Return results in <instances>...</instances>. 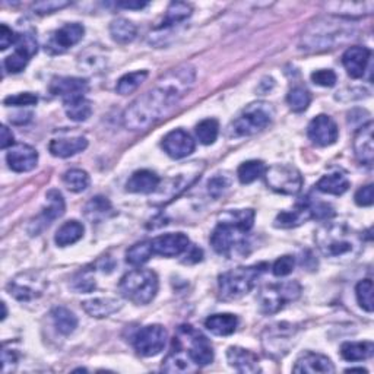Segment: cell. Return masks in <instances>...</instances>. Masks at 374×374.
<instances>
[{
    "instance_id": "4316f807",
    "label": "cell",
    "mask_w": 374,
    "mask_h": 374,
    "mask_svg": "<svg viewBox=\"0 0 374 374\" xmlns=\"http://www.w3.org/2000/svg\"><path fill=\"white\" fill-rule=\"evenodd\" d=\"M190 173H180L177 175H173V177L167 179L165 183H160L157 192H156V199H160V202H167L171 201L174 196H177L180 192H183L189 185H192L196 179L197 174L190 175V177L186 179V175Z\"/></svg>"
},
{
    "instance_id": "d590c367",
    "label": "cell",
    "mask_w": 374,
    "mask_h": 374,
    "mask_svg": "<svg viewBox=\"0 0 374 374\" xmlns=\"http://www.w3.org/2000/svg\"><path fill=\"white\" fill-rule=\"evenodd\" d=\"M136 33L138 30L134 22L124 18H117L110 24V34H112V38L119 44L132 42L136 38Z\"/></svg>"
},
{
    "instance_id": "cb8c5ba5",
    "label": "cell",
    "mask_w": 374,
    "mask_h": 374,
    "mask_svg": "<svg viewBox=\"0 0 374 374\" xmlns=\"http://www.w3.org/2000/svg\"><path fill=\"white\" fill-rule=\"evenodd\" d=\"M294 373H309V374H331L335 373V366L334 363L329 360L327 357L322 356V354H316V353H305L304 356H301L294 368Z\"/></svg>"
},
{
    "instance_id": "7c38bea8",
    "label": "cell",
    "mask_w": 374,
    "mask_h": 374,
    "mask_svg": "<svg viewBox=\"0 0 374 374\" xmlns=\"http://www.w3.org/2000/svg\"><path fill=\"white\" fill-rule=\"evenodd\" d=\"M296 329L288 323H278L267 329L263 335V346L271 356L282 357L288 353L290 346L294 344Z\"/></svg>"
},
{
    "instance_id": "3957f363",
    "label": "cell",
    "mask_w": 374,
    "mask_h": 374,
    "mask_svg": "<svg viewBox=\"0 0 374 374\" xmlns=\"http://www.w3.org/2000/svg\"><path fill=\"white\" fill-rule=\"evenodd\" d=\"M253 209H235L223 214L211 234L214 250L228 259L247 255L250 249L249 233L253 228Z\"/></svg>"
},
{
    "instance_id": "f546056e",
    "label": "cell",
    "mask_w": 374,
    "mask_h": 374,
    "mask_svg": "<svg viewBox=\"0 0 374 374\" xmlns=\"http://www.w3.org/2000/svg\"><path fill=\"white\" fill-rule=\"evenodd\" d=\"M82 309L91 317L103 319L119 312L122 309V303L116 298H93L83 301Z\"/></svg>"
},
{
    "instance_id": "30bf717a",
    "label": "cell",
    "mask_w": 374,
    "mask_h": 374,
    "mask_svg": "<svg viewBox=\"0 0 374 374\" xmlns=\"http://www.w3.org/2000/svg\"><path fill=\"white\" fill-rule=\"evenodd\" d=\"M267 185L281 194H297L303 187L301 173L290 164H275L265 171Z\"/></svg>"
},
{
    "instance_id": "4fadbf2b",
    "label": "cell",
    "mask_w": 374,
    "mask_h": 374,
    "mask_svg": "<svg viewBox=\"0 0 374 374\" xmlns=\"http://www.w3.org/2000/svg\"><path fill=\"white\" fill-rule=\"evenodd\" d=\"M46 285V281L41 278L40 274L24 272L19 274L9 282L8 291L13 298L19 301H31L42 294Z\"/></svg>"
},
{
    "instance_id": "ab89813d",
    "label": "cell",
    "mask_w": 374,
    "mask_h": 374,
    "mask_svg": "<svg viewBox=\"0 0 374 374\" xmlns=\"http://www.w3.org/2000/svg\"><path fill=\"white\" fill-rule=\"evenodd\" d=\"M192 12H193L192 5L183 2H173L167 9L161 28H170L180 24V22L186 21L192 15Z\"/></svg>"
},
{
    "instance_id": "6f0895ef",
    "label": "cell",
    "mask_w": 374,
    "mask_h": 374,
    "mask_svg": "<svg viewBox=\"0 0 374 374\" xmlns=\"http://www.w3.org/2000/svg\"><path fill=\"white\" fill-rule=\"evenodd\" d=\"M117 6L124 8V9H142L146 6V4L145 2H119Z\"/></svg>"
},
{
    "instance_id": "d6a6232c",
    "label": "cell",
    "mask_w": 374,
    "mask_h": 374,
    "mask_svg": "<svg viewBox=\"0 0 374 374\" xmlns=\"http://www.w3.org/2000/svg\"><path fill=\"white\" fill-rule=\"evenodd\" d=\"M326 8L334 12L335 15H339L341 18L348 16V18H354V16H361V15H368L374 9L373 2H335V4H329Z\"/></svg>"
},
{
    "instance_id": "277c9868",
    "label": "cell",
    "mask_w": 374,
    "mask_h": 374,
    "mask_svg": "<svg viewBox=\"0 0 374 374\" xmlns=\"http://www.w3.org/2000/svg\"><path fill=\"white\" fill-rule=\"evenodd\" d=\"M357 27L346 18L323 16L310 22L304 30L300 49L307 52H323L337 49L357 38Z\"/></svg>"
},
{
    "instance_id": "ac0fdd59",
    "label": "cell",
    "mask_w": 374,
    "mask_h": 374,
    "mask_svg": "<svg viewBox=\"0 0 374 374\" xmlns=\"http://www.w3.org/2000/svg\"><path fill=\"white\" fill-rule=\"evenodd\" d=\"M163 148L173 160H183L194 151L193 138L183 129H175L163 139Z\"/></svg>"
},
{
    "instance_id": "681fc988",
    "label": "cell",
    "mask_w": 374,
    "mask_h": 374,
    "mask_svg": "<svg viewBox=\"0 0 374 374\" xmlns=\"http://www.w3.org/2000/svg\"><path fill=\"white\" fill-rule=\"evenodd\" d=\"M69 2H64V0H47V2H38L33 5V11L37 15H49V13H54L66 6H69Z\"/></svg>"
},
{
    "instance_id": "91938a15",
    "label": "cell",
    "mask_w": 374,
    "mask_h": 374,
    "mask_svg": "<svg viewBox=\"0 0 374 374\" xmlns=\"http://www.w3.org/2000/svg\"><path fill=\"white\" fill-rule=\"evenodd\" d=\"M2 307H4V316H2V319L5 320L6 319V315H8V312H6V304L2 303Z\"/></svg>"
},
{
    "instance_id": "8992f818",
    "label": "cell",
    "mask_w": 374,
    "mask_h": 374,
    "mask_svg": "<svg viewBox=\"0 0 374 374\" xmlns=\"http://www.w3.org/2000/svg\"><path fill=\"white\" fill-rule=\"evenodd\" d=\"M267 268V263H259V265L240 267L223 274L218 281L219 297L224 301H233L245 297L253 290L257 278L265 272Z\"/></svg>"
},
{
    "instance_id": "5bb4252c",
    "label": "cell",
    "mask_w": 374,
    "mask_h": 374,
    "mask_svg": "<svg viewBox=\"0 0 374 374\" xmlns=\"http://www.w3.org/2000/svg\"><path fill=\"white\" fill-rule=\"evenodd\" d=\"M15 52L6 57L5 60V69L9 74H19L27 68L31 57L37 53L38 44L34 35L24 33L18 34V40L15 42Z\"/></svg>"
},
{
    "instance_id": "680465c9",
    "label": "cell",
    "mask_w": 374,
    "mask_h": 374,
    "mask_svg": "<svg viewBox=\"0 0 374 374\" xmlns=\"http://www.w3.org/2000/svg\"><path fill=\"white\" fill-rule=\"evenodd\" d=\"M351 371H360V373H367V370H366V368H361V367H358V368H348V370H346V373H351Z\"/></svg>"
},
{
    "instance_id": "f907efd6",
    "label": "cell",
    "mask_w": 374,
    "mask_h": 374,
    "mask_svg": "<svg viewBox=\"0 0 374 374\" xmlns=\"http://www.w3.org/2000/svg\"><path fill=\"white\" fill-rule=\"evenodd\" d=\"M296 260L293 256H282L279 257L272 267V272L275 276H287L294 271Z\"/></svg>"
},
{
    "instance_id": "52a82bcc",
    "label": "cell",
    "mask_w": 374,
    "mask_h": 374,
    "mask_svg": "<svg viewBox=\"0 0 374 374\" xmlns=\"http://www.w3.org/2000/svg\"><path fill=\"white\" fill-rule=\"evenodd\" d=\"M120 294L136 305H146L158 293V276L149 269H136L126 274L119 284Z\"/></svg>"
},
{
    "instance_id": "7402d4cb",
    "label": "cell",
    "mask_w": 374,
    "mask_h": 374,
    "mask_svg": "<svg viewBox=\"0 0 374 374\" xmlns=\"http://www.w3.org/2000/svg\"><path fill=\"white\" fill-rule=\"evenodd\" d=\"M86 91L88 83L81 78H54L50 83V93L63 98V103L83 97Z\"/></svg>"
},
{
    "instance_id": "60d3db41",
    "label": "cell",
    "mask_w": 374,
    "mask_h": 374,
    "mask_svg": "<svg viewBox=\"0 0 374 374\" xmlns=\"http://www.w3.org/2000/svg\"><path fill=\"white\" fill-rule=\"evenodd\" d=\"M267 167L262 161L257 160H252V161H246L241 164L237 170V175H238V180L243 183V185H250L253 182H256L259 177H262L263 174H265Z\"/></svg>"
},
{
    "instance_id": "83f0119b",
    "label": "cell",
    "mask_w": 374,
    "mask_h": 374,
    "mask_svg": "<svg viewBox=\"0 0 374 374\" xmlns=\"http://www.w3.org/2000/svg\"><path fill=\"white\" fill-rule=\"evenodd\" d=\"M88 146V141L83 136H75V138H60L53 139L49 145V151L52 156L59 158H69L76 156V153L85 151Z\"/></svg>"
},
{
    "instance_id": "8d00e7d4",
    "label": "cell",
    "mask_w": 374,
    "mask_h": 374,
    "mask_svg": "<svg viewBox=\"0 0 374 374\" xmlns=\"http://www.w3.org/2000/svg\"><path fill=\"white\" fill-rule=\"evenodd\" d=\"M64 112L74 122H85L93 115V104L85 97L74 98L69 101H64Z\"/></svg>"
},
{
    "instance_id": "1f68e13d",
    "label": "cell",
    "mask_w": 374,
    "mask_h": 374,
    "mask_svg": "<svg viewBox=\"0 0 374 374\" xmlns=\"http://www.w3.org/2000/svg\"><path fill=\"white\" fill-rule=\"evenodd\" d=\"M374 345L371 341L364 342H344L341 345V357L345 361H363L373 356Z\"/></svg>"
},
{
    "instance_id": "f1b7e54d",
    "label": "cell",
    "mask_w": 374,
    "mask_h": 374,
    "mask_svg": "<svg viewBox=\"0 0 374 374\" xmlns=\"http://www.w3.org/2000/svg\"><path fill=\"white\" fill-rule=\"evenodd\" d=\"M46 199H47V205L42 209L38 218V223H35V226L42 223V228L49 227L53 221H56L57 218H60L64 214L66 209L64 199L59 190H50L46 196Z\"/></svg>"
},
{
    "instance_id": "d4e9b609",
    "label": "cell",
    "mask_w": 374,
    "mask_h": 374,
    "mask_svg": "<svg viewBox=\"0 0 374 374\" xmlns=\"http://www.w3.org/2000/svg\"><path fill=\"white\" fill-rule=\"evenodd\" d=\"M161 179L151 170H139L130 175L126 183V190L130 193H156Z\"/></svg>"
},
{
    "instance_id": "c3c4849f",
    "label": "cell",
    "mask_w": 374,
    "mask_h": 374,
    "mask_svg": "<svg viewBox=\"0 0 374 374\" xmlns=\"http://www.w3.org/2000/svg\"><path fill=\"white\" fill-rule=\"evenodd\" d=\"M231 187V179L227 174H215L214 177L208 182V193L214 197V199H218L226 192Z\"/></svg>"
},
{
    "instance_id": "7bdbcfd3",
    "label": "cell",
    "mask_w": 374,
    "mask_h": 374,
    "mask_svg": "<svg viewBox=\"0 0 374 374\" xmlns=\"http://www.w3.org/2000/svg\"><path fill=\"white\" fill-rule=\"evenodd\" d=\"M63 183L74 193H81L90 186V175L79 168H72L63 174Z\"/></svg>"
},
{
    "instance_id": "4dcf8cb0",
    "label": "cell",
    "mask_w": 374,
    "mask_h": 374,
    "mask_svg": "<svg viewBox=\"0 0 374 374\" xmlns=\"http://www.w3.org/2000/svg\"><path fill=\"white\" fill-rule=\"evenodd\" d=\"M238 326L237 316L231 313H219L212 315L205 320V327L216 337H228L235 332Z\"/></svg>"
},
{
    "instance_id": "836d02e7",
    "label": "cell",
    "mask_w": 374,
    "mask_h": 374,
    "mask_svg": "<svg viewBox=\"0 0 374 374\" xmlns=\"http://www.w3.org/2000/svg\"><path fill=\"white\" fill-rule=\"evenodd\" d=\"M317 190L327 194L341 196L349 189V180L341 173H334L323 175V177L316 185Z\"/></svg>"
},
{
    "instance_id": "e575fe53",
    "label": "cell",
    "mask_w": 374,
    "mask_h": 374,
    "mask_svg": "<svg viewBox=\"0 0 374 374\" xmlns=\"http://www.w3.org/2000/svg\"><path fill=\"white\" fill-rule=\"evenodd\" d=\"M83 231L85 228L79 221L64 223L56 233V237H54L56 245L60 247L75 245L76 241H79L83 237Z\"/></svg>"
},
{
    "instance_id": "7dc6e473",
    "label": "cell",
    "mask_w": 374,
    "mask_h": 374,
    "mask_svg": "<svg viewBox=\"0 0 374 374\" xmlns=\"http://www.w3.org/2000/svg\"><path fill=\"white\" fill-rule=\"evenodd\" d=\"M357 301L363 310L371 313L373 312V281L363 279L357 284L356 287Z\"/></svg>"
},
{
    "instance_id": "bcb514c9",
    "label": "cell",
    "mask_w": 374,
    "mask_h": 374,
    "mask_svg": "<svg viewBox=\"0 0 374 374\" xmlns=\"http://www.w3.org/2000/svg\"><path fill=\"white\" fill-rule=\"evenodd\" d=\"M219 134V124L215 119H205L196 126V136L204 145H212Z\"/></svg>"
},
{
    "instance_id": "e0dca14e",
    "label": "cell",
    "mask_w": 374,
    "mask_h": 374,
    "mask_svg": "<svg viewBox=\"0 0 374 374\" xmlns=\"http://www.w3.org/2000/svg\"><path fill=\"white\" fill-rule=\"evenodd\" d=\"M153 255H160L164 257L180 256L189 249V237L183 233H168L163 234L151 241Z\"/></svg>"
},
{
    "instance_id": "2e32d148",
    "label": "cell",
    "mask_w": 374,
    "mask_h": 374,
    "mask_svg": "<svg viewBox=\"0 0 374 374\" xmlns=\"http://www.w3.org/2000/svg\"><path fill=\"white\" fill-rule=\"evenodd\" d=\"M83 34L85 28L81 24H76V22L66 24L52 35L46 50H49L52 54H60L78 44L82 40Z\"/></svg>"
},
{
    "instance_id": "5b68a950",
    "label": "cell",
    "mask_w": 374,
    "mask_h": 374,
    "mask_svg": "<svg viewBox=\"0 0 374 374\" xmlns=\"http://www.w3.org/2000/svg\"><path fill=\"white\" fill-rule=\"evenodd\" d=\"M316 245L323 256L341 259L357 255L361 240L354 230L345 224H326L316 233Z\"/></svg>"
},
{
    "instance_id": "7a4b0ae2",
    "label": "cell",
    "mask_w": 374,
    "mask_h": 374,
    "mask_svg": "<svg viewBox=\"0 0 374 374\" xmlns=\"http://www.w3.org/2000/svg\"><path fill=\"white\" fill-rule=\"evenodd\" d=\"M214 361V348L209 339L193 326L177 329L163 370L167 373H193Z\"/></svg>"
},
{
    "instance_id": "816d5d0a",
    "label": "cell",
    "mask_w": 374,
    "mask_h": 374,
    "mask_svg": "<svg viewBox=\"0 0 374 374\" xmlns=\"http://www.w3.org/2000/svg\"><path fill=\"white\" fill-rule=\"evenodd\" d=\"M312 81L319 86L331 88L337 83L338 78H337V74L331 69H320V71H316L312 74Z\"/></svg>"
},
{
    "instance_id": "ffe728a7",
    "label": "cell",
    "mask_w": 374,
    "mask_h": 374,
    "mask_svg": "<svg viewBox=\"0 0 374 374\" xmlns=\"http://www.w3.org/2000/svg\"><path fill=\"white\" fill-rule=\"evenodd\" d=\"M370 57H371V52L367 47L353 46L346 49V52L342 56V63L348 75L354 79L363 78L368 66Z\"/></svg>"
},
{
    "instance_id": "f5cc1de1",
    "label": "cell",
    "mask_w": 374,
    "mask_h": 374,
    "mask_svg": "<svg viewBox=\"0 0 374 374\" xmlns=\"http://www.w3.org/2000/svg\"><path fill=\"white\" fill-rule=\"evenodd\" d=\"M38 101L37 95L31 93H24V94H16V95H9L5 98V105H13V107H28V105H35Z\"/></svg>"
},
{
    "instance_id": "b9f144b4",
    "label": "cell",
    "mask_w": 374,
    "mask_h": 374,
    "mask_svg": "<svg viewBox=\"0 0 374 374\" xmlns=\"http://www.w3.org/2000/svg\"><path fill=\"white\" fill-rule=\"evenodd\" d=\"M148 72L146 71H138V72H132L126 74L122 76L116 85V91L120 95H129L132 93H135L138 88L146 81Z\"/></svg>"
},
{
    "instance_id": "f6af8a7d",
    "label": "cell",
    "mask_w": 374,
    "mask_h": 374,
    "mask_svg": "<svg viewBox=\"0 0 374 374\" xmlns=\"http://www.w3.org/2000/svg\"><path fill=\"white\" fill-rule=\"evenodd\" d=\"M287 103H288L293 112L301 113V112H305V110L309 108V105L312 103V95L309 91L305 90V88L296 86L288 93Z\"/></svg>"
},
{
    "instance_id": "484cf974",
    "label": "cell",
    "mask_w": 374,
    "mask_h": 374,
    "mask_svg": "<svg viewBox=\"0 0 374 374\" xmlns=\"http://www.w3.org/2000/svg\"><path fill=\"white\" fill-rule=\"evenodd\" d=\"M312 218V208L309 201H301L291 211L281 212L275 219V227L278 228H294Z\"/></svg>"
},
{
    "instance_id": "44dd1931",
    "label": "cell",
    "mask_w": 374,
    "mask_h": 374,
    "mask_svg": "<svg viewBox=\"0 0 374 374\" xmlns=\"http://www.w3.org/2000/svg\"><path fill=\"white\" fill-rule=\"evenodd\" d=\"M354 152L360 164L371 167L374 161V144H373V122L363 124L354 136Z\"/></svg>"
},
{
    "instance_id": "d6986e66",
    "label": "cell",
    "mask_w": 374,
    "mask_h": 374,
    "mask_svg": "<svg viewBox=\"0 0 374 374\" xmlns=\"http://www.w3.org/2000/svg\"><path fill=\"white\" fill-rule=\"evenodd\" d=\"M6 161L9 168L15 173H28L34 170L38 163V152L27 144H18L8 151Z\"/></svg>"
},
{
    "instance_id": "8fae6325",
    "label": "cell",
    "mask_w": 374,
    "mask_h": 374,
    "mask_svg": "<svg viewBox=\"0 0 374 374\" xmlns=\"http://www.w3.org/2000/svg\"><path fill=\"white\" fill-rule=\"evenodd\" d=\"M167 331L161 325H148L142 327L134 339L136 353L142 357L158 356L167 344Z\"/></svg>"
},
{
    "instance_id": "603a6c76",
    "label": "cell",
    "mask_w": 374,
    "mask_h": 374,
    "mask_svg": "<svg viewBox=\"0 0 374 374\" xmlns=\"http://www.w3.org/2000/svg\"><path fill=\"white\" fill-rule=\"evenodd\" d=\"M228 364L238 373H259V358L252 351L241 346H230L227 349Z\"/></svg>"
},
{
    "instance_id": "ee69618b",
    "label": "cell",
    "mask_w": 374,
    "mask_h": 374,
    "mask_svg": "<svg viewBox=\"0 0 374 374\" xmlns=\"http://www.w3.org/2000/svg\"><path fill=\"white\" fill-rule=\"evenodd\" d=\"M153 255L151 241H142L135 246H132L126 253V262L132 267H141L146 263Z\"/></svg>"
},
{
    "instance_id": "6da1fadb",
    "label": "cell",
    "mask_w": 374,
    "mask_h": 374,
    "mask_svg": "<svg viewBox=\"0 0 374 374\" xmlns=\"http://www.w3.org/2000/svg\"><path fill=\"white\" fill-rule=\"evenodd\" d=\"M193 82L194 71L190 66L167 74L157 86L138 97L126 108L123 115L124 126L134 132L149 129L177 107Z\"/></svg>"
},
{
    "instance_id": "ba28073f",
    "label": "cell",
    "mask_w": 374,
    "mask_h": 374,
    "mask_svg": "<svg viewBox=\"0 0 374 374\" xmlns=\"http://www.w3.org/2000/svg\"><path fill=\"white\" fill-rule=\"evenodd\" d=\"M275 117V108L267 101H257L249 104L237 119L231 123L230 132L233 136L243 138L253 136L259 132L265 130Z\"/></svg>"
},
{
    "instance_id": "9c48e42d",
    "label": "cell",
    "mask_w": 374,
    "mask_h": 374,
    "mask_svg": "<svg viewBox=\"0 0 374 374\" xmlns=\"http://www.w3.org/2000/svg\"><path fill=\"white\" fill-rule=\"evenodd\" d=\"M301 296V285L297 281L271 284L263 287L259 294L260 310L265 315L278 313L288 303L296 301Z\"/></svg>"
},
{
    "instance_id": "9f6ffc18",
    "label": "cell",
    "mask_w": 374,
    "mask_h": 374,
    "mask_svg": "<svg viewBox=\"0 0 374 374\" xmlns=\"http://www.w3.org/2000/svg\"><path fill=\"white\" fill-rule=\"evenodd\" d=\"M13 134L8 129V126L2 127V148L8 149L9 146H13Z\"/></svg>"
},
{
    "instance_id": "11a10c76",
    "label": "cell",
    "mask_w": 374,
    "mask_h": 374,
    "mask_svg": "<svg viewBox=\"0 0 374 374\" xmlns=\"http://www.w3.org/2000/svg\"><path fill=\"white\" fill-rule=\"evenodd\" d=\"M16 40L18 34H15L8 25L2 24V27H0V50L5 52L12 44L16 42Z\"/></svg>"
},
{
    "instance_id": "9a60e30c",
    "label": "cell",
    "mask_w": 374,
    "mask_h": 374,
    "mask_svg": "<svg viewBox=\"0 0 374 374\" xmlns=\"http://www.w3.org/2000/svg\"><path fill=\"white\" fill-rule=\"evenodd\" d=\"M307 135L310 141L319 146L334 145L339 136V130L332 117L326 115L316 116L307 129Z\"/></svg>"
},
{
    "instance_id": "db71d44e",
    "label": "cell",
    "mask_w": 374,
    "mask_h": 374,
    "mask_svg": "<svg viewBox=\"0 0 374 374\" xmlns=\"http://www.w3.org/2000/svg\"><path fill=\"white\" fill-rule=\"evenodd\" d=\"M356 204L358 206H371L374 202V190H373V185H367L361 189L357 190L356 196Z\"/></svg>"
},
{
    "instance_id": "74e56055",
    "label": "cell",
    "mask_w": 374,
    "mask_h": 374,
    "mask_svg": "<svg viewBox=\"0 0 374 374\" xmlns=\"http://www.w3.org/2000/svg\"><path fill=\"white\" fill-rule=\"evenodd\" d=\"M113 214V206L110 204L107 197L95 196L86 204L85 206V216L93 223H100L101 219L107 218Z\"/></svg>"
},
{
    "instance_id": "f35d334b",
    "label": "cell",
    "mask_w": 374,
    "mask_h": 374,
    "mask_svg": "<svg viewBox=\"0 0 374 374\" xmlns=\"http://www.w3.org/2000/svg\"><path fill=\"white\" fill-rule=\"evenodd\" d=\"M52 317L56 329L62 335H71L78 327L76 316L71 310L66 309V307H56L52 312Z\"/></svg>"
}]
</instances>
